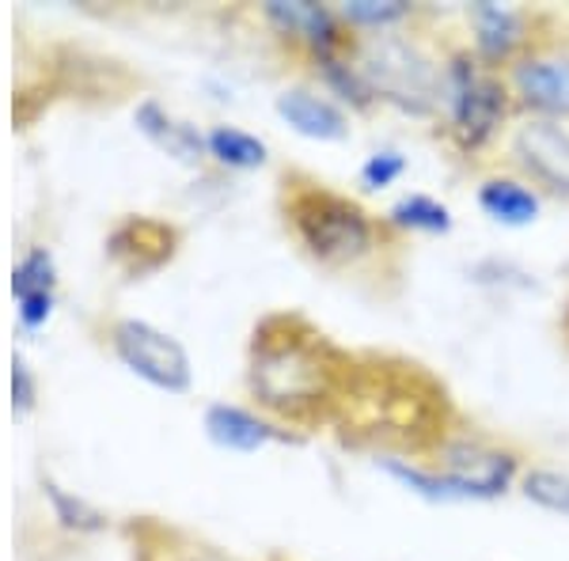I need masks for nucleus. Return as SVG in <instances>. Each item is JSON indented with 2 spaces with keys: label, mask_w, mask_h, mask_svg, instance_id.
I'll return each mask as SVG.
<instances>
[{
  "label": "nucleus",
  "mask_w": 569,
  "mask_h": 561,
  "mask_svg": "<svg viewBox=\"0 0 569 561\" xmlns=\"http://www.w3.org/2000/svg\"><path fill=\"white\" fill-rule=\"evenodd\" d=\"M391 224L395 228H410V232H429V236H445L452 232V213H448L440 201L426 194H410L391 206Z\"/></svg>",
  "instance_id": "2eb2a0df"
},
{
  "label": "nucleus",
  "mask_w": 569,
  "mask_h": 561,
  "mask_svg": "<svg viewBox=\"0 0 569 561\" xmlns=\"http://www.w3.org/2000/svg\"><path fill=\"white\" fill-rule=\"evenodd\" d=\"M206 149L209 156H217L220 163H228V168H262L266 163V144L259 137L232 130V126H217V130L206 137Z\"/></svg>",
  "instance_id": "dca6fc26"
},
{
  "label": "nucleus",
  "mask_w": 569,
  "mask_h": 561,
  "mask_svg": "<svg viewBox=\"0 0 569 561\" xmlns=\"http://www.w3.org/2000/svg\"><path fill=\"white\" fill-rule=\"evenodd\" d=\"M137 130H141L156 149H163L168 156H176L182 163H198L201 156H206V137H201L194 126L179 122V118L163 114L156 103H141L137 107Z\"/></svg>",
  "instance_id": "f8f14e48"
},
{
  "label": "nucleus",
  "mask_w": 569,
  "mask_h": 561,
  "mask_svg": "<svg viewBox=\"0 0 569 561\" xmlns=\"http://www.w3.org/2000/svg\"><path fill=\"white\" fill-rule=\"evenodd\" d=\"M448 110H452V130L463 141V149H479L498 133L505 118V84L498 77L479 69L471 53H456L445 72Z\"/></svg>",
  "instance_id": "f03ea898"
},
{
  "label": "nucleus",
  "mask_w": 569,
  "mask_h": 561,
  "mask_svg": "<svg viewBox=\"0 0 569 561\" xmlns=\"http://www.w3.org/2000/svg\"><path fill=\"white\" fill-rule=\"evenodd\" d=\"M402 171H407V160H402L399 152H376L365 160V168H361V182L369 190H383V187H391L395 179H402Z\"/></svg>",
  "instance_id": "4be33fe9"
},
{
  "label": "nucleus",
  "mask_w": 569,
  "mask_h": 561,
  "mask_svg": "<svg viewBox=\"0 0 569 561\" xmlns=\"http://www.w3.org/2000/svg\"><path fill=\"white\" fill-rule=\"evenodd\" d=\"M445 474L460 485L463 501L467 497H498L509 490L512 474H517V459L509 452H493L486 444H448L445 448Z\"/></svg>",
  "instance_id": "6e6552de"
},
{
  "label": "nucleus",
  "mask_w": 569,
  "mask_h": 561,
  "mask_svg": "<svg viewBox=\"0 0 569 561\" xmlns=\"http://www.w3.org/2000/svg\"><path fill=\"white\" fill-rule=\"evenodd\" d=\"M292 220L305 247L323 262H357L376 247V228L369 213L357 201L327 194V190H311L297 198Z\"/></svg>",
  "instance_id": "f257e3e1"
},
{
  "label": "nucleus",
  "mask_w": 569,
  "mask_h": 561,
  "mask_svg": "<svg viewBox=\"0 0 569 561\" xmlns=\"http://www.w3.org/2000/svg\"><path fill=\"white\" fill-rule=\"evenodd\" d=\"M380 467L395 478V482H402L407 490H415L418 497H426V501H463L460 485H456L448 474L421 471V467L407 463V459H383Z\"/></svg>",
  "instance_id": "f3484780"
},
{
  "label": "nucleus",
  "mask_w": 569,
  "mask_h": 561,
  "mask_svg": "<svg viewBox=\"0 0 569 561\" xmlns=\"http://www.w3.org/2000/svg\"><path fill=\"white\" fill-rule=\"evenodd\" d=\"M254 388L266 394L270 407L300 410L327 394V368L316 349L284 342L266 349L262 361H254Z\"/></svg>",
  "instance_id": "20e7f679"
},
{
  "label": "nucleus",
  "mask_w": 569,
  "mask_h": 561,
  "mask_svg": "<svg viewBox=\"0 0 569 561\" xmlns=\"http://www.w3.org/2000/svg\"><path fill=\"white\" fill-rule=\"evenodd\" d=\"M278 114L297 133L311 137V141H342L346 130H350L346 114L335 103H327V99L311 96V91H300V88L278 96Z\"/></svg>",
  "instance_id": "9d476101"
},
{
  "label": "nucleus",
  "mask_w": 569,
  "mask_h": 561,
  "mask_svg": "<svg viewBox=\"0 0 569 561\" xmlns=\"http://www.w3.org/2000/svg\"><path fill=\"white\" fill-rule=\"evenodd\" d=\"M361 77L372 88V96L395 99L407 110H426L437 96V77L426 58H418L415 46L407 42H369L361 53Z\"/></svg>",
  "instance_id": "7ed1b4c3"
},
{
  "label": "nucleus",
  "mask_w": 569,
  "mask_h": 561,
  "mask_svg": "<svg viewBox=\"0 0 569 561\" xmlns=\"http://www.w3.org/2000/svg\"><path fill=\"white\" fill-rule=\"evenodd\" d=\"M206 432L213 444L228 448V452H254V448L273 440V429L266 421H259L254 413H247L240 407H224V402L206 410Z\"/></svg>",
  "instance_id": "ddd939ff"
},
{
  "label": "nucleus",
  "mask_w": 569,
  "mask_h": 561,
  "mask_svg": "<svg viewBox=\"0 0 569 561\" xmlns=\"http://www.w3.org/2000/svg\"><path fill=\"white\" fill-rule=\"evenodd\" d=\"M512 156L531 179L569 194V130L555 118H536L512 137Z\"/></svg>",
  "instance_id": "423d86ee"
},
{
  "label": "nucleus",
  "mask_w": 569,
  "mask_h": 561,
  "mask_svg": "<svg viewBox=\"0 0 569 561\" xmlns=\"http://www.w3.org/2000/svg\"><path fill=\"white\" fill-rule=\"evenodd\" d=\"M342 16L353 27H391L407 20L410 4H402V0H383V4H376V0H353V4L342 8Z\"/></svg>",
  "instance_id": "aec40b11"
},
{
  "label": "nucleus",
  "mask_w": 569,
  "mask_h": 561,
  "mask_svg": "<svg viewBox=\"0 0 569 561\" xmlns=\"http://www.w3.org/2000/svg\"><path fill=\"white\" fill-rule=\"evenodd\" d=\"M479 206L486 217H493L498 224L509 228H525L539 217V194L528 190L517 179H490L479 190Z\"/></svg>",
  "instance_id": "4468645a"
},
{
  "label": "nucleus",
  "mask_w": 569,
  "mask_h": 561,
  "mask_svg": "<svg viewBox=\"0 0 569 561\" xmlns=\"http://www.w3.org/2000/svg\"><path fill=\"white\" fill-rule=\"evenodd\" d=\"M266 20L273 27H281L284 34H300L319 58H335L338 42H342L338 20L323 4H305V0H289V4H284V0H270V4H266Z\"/></svg>",
  "instance_id": "1a4fd4ad"
},
{
  "label": "nucleus",
  "mask_w": 569,
  "mask_h": 561,
  "mask_svg": "<svg viewBox=\"0 0 569 561\" xmlns=\"http://www.w3.org/2000/svg\"><path fill=\"white\" fill-rule=\"evenodd\" d=\"M525 497L536 504H543L550 512L569 517V474L558 471H531L525 474Z\"/></svg>",
  "instance_id": "a211bd4d"
},
{
  "label": "nucleus",
  "mask_w": 569,
  "mask_h": 561,
  "mask_svg": "<svg viewBox=\"0 0 569 561\" xmlns=\"http://www.w3.org/2000/svg\"><path fill=\"white\" fill-rule=\"evenodd\" d=\"M525 16L505 4H475V46L482 61H509L525 46Z\"/></svg>",
  "instance_id": "9b49d317"
},
{
  "label": "nucleus",
  "mask_w": 569,
  "mask_h": 561,
  "mask_svg": "<svg viewBox=\"0 0 569 561\" xmlns=\"http://www.w3.org/2000/svg\"><path fill=\"white\" fill-rule=\"evenodd\" d=\"M12 292L20 300L39 297V292H53V259L46 251H31L12 273Z\"/></svg>",
  "instance_id": "6ab92c4d"
},
{
  "label": "nucleus",
  "mask_w": 569,
  "mask_h": 561,
  "mask_svg": "<svg viewBox=\"0 0 569 561\" xmlns=\"http://www.w3.org/2000/svg\"><path fill=\"white\" fill-rule=\"evenodd\" d=\"M323 61V77H327V84L338 91L342 99H353L357 107H365L372 99V88L365 84V77H361V69H353V66H346V61H338V58H319Z\"/></svg>",
  "instance_id": "412c9836"
},
{
  "label": "nucleus",
  "mask_w": 569,
  "mask_h": 561,
  "mask_svg": "<svg viewBox=\"0 0 569 561\" xmlns=\"http://www.w3.org/2000/svg\"><path fill=\"white\" fill-rule=\"evenodd\" d=\"M12 394H16V410L27 413L31 410V402H34V383H31V372H27V364L16 357V364H12Z\"/></svg>",
  "instance_id": "5701e85b"
},
{
  "label": "nucleus",
  "mask_w": 569,
  "mask_h": 561,
  "mask_svg": "<svg viewBox=\"0 0 569 561\" xmlns=\"http://www.w3.org/2000/svg\"><path fill=\"white\" fill-rule=\"evenodd\" d=\"M50 303H53V292H39V297H27L20 300V319L23 327H42L50 319Z\"/></svg>",
  "instance_id": "b1692460"
},
{
  "label": "nucleus",
  "mask_w": 569,
  "mask_h": 561,
  "mask_svg": "<svg viewBox=\"0 0 569 561\" xmlns=\"http://www.w3.org/2000/svg\"><path fill=\"white\" fill-rule=\"evenodd\" d=\"M509 80L525 107L547 118L569 114V53H528L512 66Z\"/></svg>",
  "instance_id": "0eeeda50"
},
{
  "label": "nucleus",
  "mask_w": 569,
  "mask_h": 561,
  "mask_svg": "<svg viewBox=\"0 0 569 561\" xmlns=\"http://www.w3.org/2000/svg\"><path fill=\"white\" fill-rule=\"evenodd\" d=\"M114 349L122 364L149 380L160 391H187L190 383V357L176 338L156 330L141 319H126L114 327Z\"/></svg>",
  "instance_id": "39448f33"
}]
</instances>
